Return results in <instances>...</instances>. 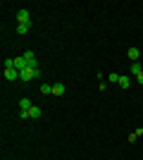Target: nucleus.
Returning a JSON list of instances; mask_svg holds the SVG:
<instances>
[{
  "label": "nucleus",
  "mask_w": 143,
  "mask_h": 160,
  "mask_svg": "<svg viewBox=\"0 0 143 160\" xmlns=\"http://www.w3.org/2000/svg\"><path fill=\"white\" fill-rule=\"evenodd\" d=\"M31 17H29V10H19V12H17V22H19V24H31Z\"/></svg>",
  "instance_id": "39448f33"
},
{
  "label": "nucleus",
  "mask_w": 143,
  "mask_h": 160,
  "mask_svg": "<svg viewBox=\"0 0 143 160\" xmlns=\"http://www.w3.org/2000/svg\"><path fill=\"white\" fill-rule=\"evenodd\" d=\"M53 96H64V84H53Z\"/></svg>",
  "instance_id": "9d476101"
},
{
  "label": "nucleus",
  "mask_w": 143,
  "mask_h": 160,
  "mask_svg": "<svg viewBox=\"0 0 143 160\" xmlns=\"http://www.w3.org/2000/svg\"><path fill=\"white\" fill-rule=\"evenodd\" d=\"M29 29H31V24H19V27H17V33L24 36V33H29Z\"/></svg>",
  "instance_id": "9b49d317"
},
{
  "label": "nucleus",
  "mask_w": 143,
  "mask_h": 160,
  "mask_svg": "<svg viewBox=\"0 0 143 160\" xmlns=\"http://www.w3.org/2000/svg\"><path fill=\"white\" fill-rule=\"evenodd\" d=\"M29 67V62H26V58H24V55H19V58H14V69H26Z\"/></svg>",
  "instance_id": "20e7f679"
},
{
  "label": "nucleus",
  "mask_w": 143,
  "mask_h": 160,
  "mask_svg": "<svg viewBox=\"0 0 143 160\" xmlns=\"http://www.w3.org/2000/svg\"><path fill=\"white\" fill-rule=\"evenodd\" d=\"M19 117L21 120H38V117H41V108L34 105L31 110H26V112H19Z\"/></svg>",
  "instance_id": "f03ea898"
},
{
  "label": "nucleus",
  "mask_w": 143,
  "mask_h": 160,
  "mask_svg": "<svg viewBox=\"0 0 143 160\" xmlns=\"http://www.w3.org/2000/svg\"><path fill=\"white\" fill-rule=\"evenodd\" d=\"M31 108H34V103H31L29 98H21L19 100V112H26V110H31Z\"/></svg>",
  "instance_id": "0eeeda50"
},
{
  "label": "nucleus",
  "mask_w": 143,
  "mask_h": 160,
  "mask_svg": "<svg viewBox=\"0 0 143 160\" xmlns=\"http://www.w3.org/2000/svg\"><path fill=\"white\" fill-rule=\"evenodd\" d=\"M5 79L7 81H17V79H19V69H14V67H5Z\"/></svg>",
  "instance_id": "7ed1b4c3"
},
{
  "label": "nucleus",
  "mask_w": 143,
  "mask_h": 160,
  "mask_svg": "<svg viewBox=\"0 0 143 160\" xmlns=\"http://www.w3.org/2000/svg\"><path fill=\"white\" fill-rule=\"evenodd\" d=\"M41 93H53V84H41Z\"/></svg>",
  "instance_id": "ddd939ff"
},
{
  "label": "nucleus",
  "mask_w": 143,
  "mask_h": 160,
  "mask_svg": "<svg viewBox=\"0 0 143 160\" xmlns=\"http://www.w3.org/2000/svg\"><path fill=\"white\" fill-rule=\"evenodd\" d=\"M136 79H138V84H143V72H141V74H138Z\"/></svg>",
  "instance_id": "2eb2a0df"
},
{
  "label": "nucleus",
  "mask_w": 143,
  "mask_h": 160,
  "mask_svg": "<svg viewBox=\"0 0 143 160\" xmlns=\"http://www.w3.org/2000/svg\"><path fill=\"white\" fill-rule=\"evenodd\" d=\"M24 58H26L29 67H38V60H36V55H34V50H26V53H24Z\"/></svg>",
  "instance_id": "423d86ee"
},
{
  "label": "nucleus",
  "mask_w": 143,
  "mask_h": 160,
  "mask_svg": "<svg viewBox=\"0 0 143 160\" xmlns=\"http://www.w3.org/2000/svg\"><path fill=\"white\" fill-rule=\"evenodd\" d=\"M19 79L21 81H31V79H41V69L38 67H26L19 72Z\"/></svg>",
  "instance_id": "f257e3e1"
},
{
  "label": "nucleus",
  "mask_w": 143,
  "mask_h": 160,
  "mask_svg": "<svg viewBox=\"0 0 143 160\" xmlns=\"http://www.w3.org/2000/svg\"><path fill=\"white\" fill-rule=\"evenodd\" d=\"M126 55H129L131 62H138V48H129V50H126Z\"/></svg>",
  "instance_id": "1a4fd4ad"
},
{
  "label": "nucleus",
  "mask_w": 143,
  "mask_h": 160,
  "mask_svg": "<svg viewBox=\"0 0 143 160\" xmlns=\"http://www.w3.org/2000/svg\"><path fill=\"white\" fill-rule=\"evenodd\" d=\"M107 81H110V84H119V74H115V72L107 74Z\"/></svg>",
  "instance_id": "4468645a"
},
{
  "label": "nucleus",
  "mask_w": 143,
  "mask_h": 160,
  "mask_svg": "<svg viewBox=\"0 0 143 160\" xmlns=\"http://www.w3.org/2000/svg\"><path fill=\"white\" fill-rule=\"evenodd\" d=\"M119 86H122V88H129L131 86V79H129V77H119Z\"/></svg>",
  "instance_id": "f8f14e48"
},
{
  "label": "nucleus",
  "mask_w": 143,
  "mask_h": 160,
  "mask_svg": "<svg viewBox=\"0 0 143 160\" xmlns=\"http://www.w3.org/2000/svg\"><path fill=\"white\" fill-rule=\"evenodd\" d=\"M129 69H131V74H134V77H138V74L143 72V62H131Z\"/></svg>",
  "instance_id": "6e6552de"
}]
</instances>
